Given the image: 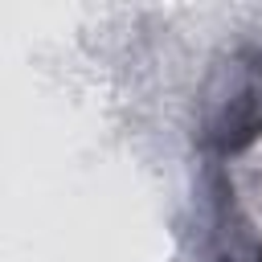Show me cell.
<instances>
[{"label": "cell", "instance_id": "1", "mask_svg": "<svg viewBox=\"0 0 262 262\" xmlns=\"http://www.w3.org/2000/svg\"><path fill=\"white\" fill-rule=\"evenodd\" d=\"M262 139V33L229 45L196 94L192 143L205 164H225Z\"/></svg>", "mask_w": 262, "mask_h": 262}, {"label": "cell", "instance_id": "2", "mask_svg": "<svg viewBox=\"0 0 262 262\" xmlns=\"http://www.w3.org/2000/svg\"><path fill=\"white\" fill-rule=\"evenodd\" d=\"M188 254L192 262H262V229L242 209L225 164L201 168L188 225Z\"/></svg>", "mask_w": 262, "mask_h": 262}]
</instances>
